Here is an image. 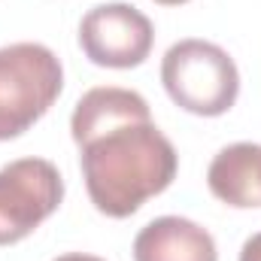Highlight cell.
I'll use <instances>...</instances> for the list:
<instances>
[{"label":"cell","mask_w":261,"mask_h":261,"mask_svg":"<svg viewBox=\"0 0 261 261\" xmlns=\"http://www.w3.org/2000/svg\"><path fill=\"white\" fill-rule=\"evenodd\" d=\"M70 134L79 146L85 192L110 219L134 216L176 179L173 143L152 122L146 97L130 88L97 85L85 91L70 116Z\"/></svg>","instance_id":"1"},{"label":"cell","mask_w":261,"mask_h":261,"mask_svg":"<svg viewBox=\"0 0 261 261\" xmlns=\"http://www.w3.org/2000/svg\"><path fill=\"white\" fill-rule=\"evenodd\" d=\"M161 82L167 97L203 119L225 116L240 94V73L234 58L206 40H179L161 58Z\"/></svg>","instance_id":"2"},{"label":"cell","mask_w":261,"mask_h":261,"mask_svg":"<svg viewBox=\"0 0 261 261\" xmlns=\"http://www.w3.org/2000/svg\"><path fill=\"white\" fill-rule=\"evenodd\" d=\"M64 67L43 43L0 49V143L31 130L61 97Z\"/></svg>","instance_id":"3"},{"label":"cell","mask_w":261,"mask_h":261,"mask_svg":"<svg viewBox=\"0 0 261 261\" xmlns=\"http://www.w3.org/2000/svg\"><path fill=\"white\" fill-rule=\"evenodd\" d=\"M64 200V179L46 158H18L0 167V246L34 234Z\"/></svg>","instance_id":"4"},{"label":"cell","mask_w":261,"mask_h":261,"mask_svg":"<svg viewBox=\"0 0 261 261\" xmlns=\"http://www.w3.org/2000/svg\"><path fill=\"white\" fill-rule=\"evenodd\" d=\"M79 46L91 64L130 70L149 58L155 46V28L130 3H100L82 15Z\"/></svg>","instance_id":"5"},{"label":"cell","mask_w":261,"mask_h":261,"mask_svg":"<svg viewBox=\"0 0 261 261\" xmlns=\"http://www.w3.org/2000/svg\"><path fill=\"white\" fill-rule=\"evenodd\" d=\"M134 261H219L206 228L182 216L152 219L134 237Z\"/></svg>","instance_id":"6"},{"label":"cell","mask_w":261,"mask_h":261,"mask_svg":"<svg viewBox=\"0 0 261 261\" xmlns=\"http://www.w3.org/2000/svg\"><path fill=\"white\" fill-rule=\"evenodd\" d=\"M206 186L213 197L234 210L261 206V146L231 143L219 149V155L210 161Z\"/></svg>","instance_id":"7"},{"label":"cell","mask_w":261,"mask_h":261,"mask_svg":"<svg viewBox=\"0 0 261 261\" xmlns=\"http://www.w3.org/2000/svg\"><path fill=\"white\" fill-rule=\"evenodd\" d=\"M240 261H261V231L258 234H252V237L243 243V249H240Z\"/></svg>","instance_id":"8"},{"label":"cell","mask_w":261,"mask_h":261,"mask_svg":"<svg viewBox=\"0 0 261 261\" xmlns=\"http://www.w3.org/2000/svg\"><path fill=\"white\" fill-rule=\"evenodd\" d=\"M55 261H103L97 255H85V252H67V255H58Z\"/></svg>","instance_id":"9"},{"label":"cell","mask_w":261,"mask_h":261,"mask_svg":"<svg viewBox=\"0 0 261 261\" xmlns=\"http://www.w3.org/2000/svg\"><path fill=\"white\" fill-rule=\"evenodd\" d=\"M155 3H161V6H182V3H189V0H155Z\"/></svg>","instance_id":"10"}]
</instances>
